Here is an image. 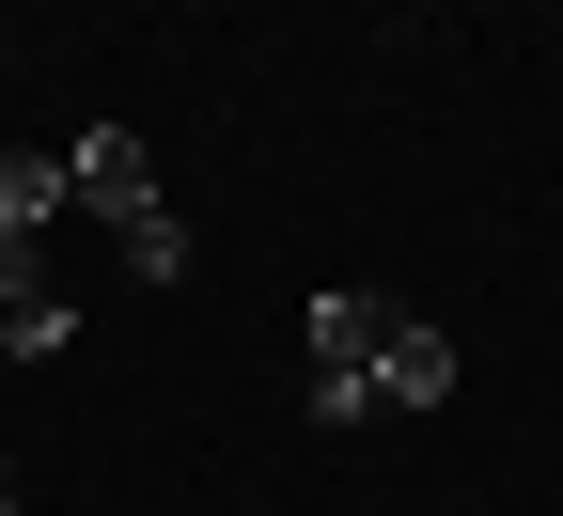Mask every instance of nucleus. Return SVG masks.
I'll return each instance as SVG.
<instances>
[{
	"label": "nucleus",
	"instance_id": "nucleus-1",
	"mask_svg": "<svg viewBox=\"0 0 563 516\" xmlns=\"http://www.w3.org/2000/svg\"><path fill=\"white\" fill-rule=\"evenodd\" d=\"M376 344H391V298L313 282V422H376Z\"/></svg>",
	"mask_w": 563,
	"mask_h": 516
},
{
	"label": "nucleus",
	"instance_id": "nucleus-2",
	"mask_svg": "<svg viewBox=\"0 0 563 516\" xmlns=\"http://www.w3.org/2000/svg\"><path fill=\"white\" fill-rule=\"evenodd\" d=\"M63 188H79L95 219H141V204H157V157H141V125H79V141H63Z\"/></svg>",
	"mask_w": 563,
	"mask_h": 516
},
{
	"label": "nucleus",
	"instance_id": "nucleus-5",
	"mask_svg": "<svg viewBox=\"0 0 563 516\" xmlns=\"http://www.w3.org/2000/svg\"><path fill=\"white\" fill-rule=\"evenodd\" d=\"M110 251H125V282H188V219L141 204V219H110Z\"/></svg>",
	"mask_w": 563,
	"mask_h": 516
},
{
	"label": "nucleus",
	"instance_id": "nucleus-7",
	"mask_svg": "<svg viewBox=\"0 0 563 516\" xmlns=\"http://www.w3.org/2000/svg\"><path fill=\"white\" fill-rule=\"evenodd\" d=\"M0 376H16V329H0Z\"/></svg>",
	"mask_w": 563,
	"mask_h": 516
},
{
	"label": "nucleus",
	"instance_id": "nucleus-4",
	"mask_svg": "<svg viewBox=\"0 0 563 516\" xmlns=\"http://www.w3.org/2000/svg\"><path fill=\"white\" fill-rule=\"evenodd\" d=\"M63 204H79V188H63V157H0V251H32Z\"/></svg>",
	"mask_w": 563,
	"mask_h": 516
},
{
	"label": "nucleus",
	"instance_id": "nucleus-8",
	"mask_svg": "<svg viewBox=\"0 0 563 516\" xmlns=\"http://www.w3.org/2000/svg\"><path fill=\"white\" fill-rule=\"evenodd\" d=\"M0 516H16V470H0Z\"/></svg>",
	"mask_w": 563,
	"mask_h": 516
},
{
	"label": "nucleus",
	"instance_id": "nucleus-3",
	"mask_svg": "<svg viewBox=\"0 0 563 516\" xmlns=\"http://www.w3.org/2000/svg\"><path fill=\"white\" fill-rule=\"evenodd\" d=\"M454 329H422V314H391V344H376V407H454Z\"/></svg>",
	"mask_w": 563,
	"mask_h": 516
},
{
	"label": "nucleus",
	"instance_id": "nucleus-6",
	"mask_svg": "<svg viewBox=\"0 0 563 516\" xmlns=\"http://www.w3.org/2000/svg\"><path fill=\"white\" fill-rule=\"evenodd\" d=\"M16 298H32V251H0V329H16Z\"/></svg>",
	"mask_w": 563,
	"mask_h": 516
}]
</instances>
